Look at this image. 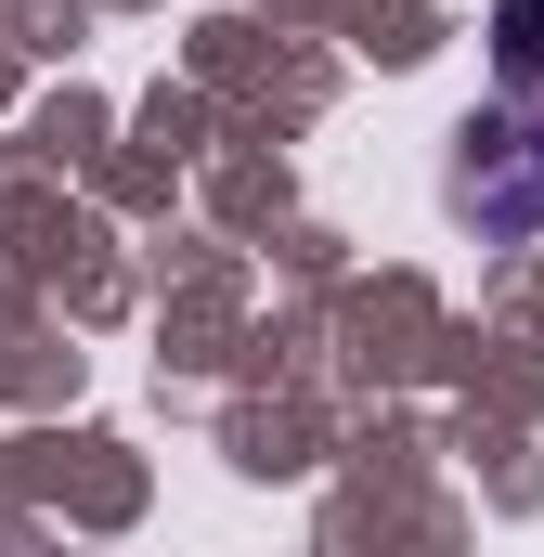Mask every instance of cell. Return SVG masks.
<instances>
[{"label": "cell", "mask_w": 544, "mask_h": 557, "mask_svg": "<svg viewBox=\"0 0 544 557\" xmlns=\"http://www.w3.org/2000/svg\"><path fill=\"white\" fill-rule=\"evenodd\" d=\"M454 221H480L493 247H532V234H544V131H519V117H467Z\"/></svg>", "instance_id": "1"}, {"label": "cell", "mask_w": 544, "mask_h": 557, "mask_svg": "<svg viewBox=\"0 0 544 557\" xmlns=\"http://www.w3.org/2000/svg\"><path fill=\"white\" fill-rule=\"evenodd\" d=\"M493 65H506V104H544V0H493Z\"/></svg>", "instance_id": "2"}]
</instances>
